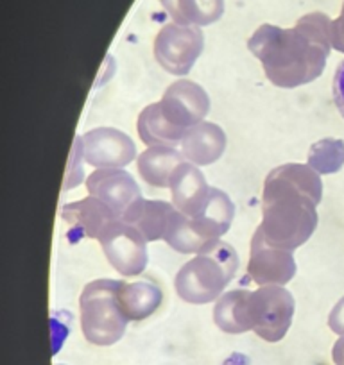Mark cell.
Here are the masks:
<instances>
[{
  "label": "cell",
  "instance_id": "1",
  "mask_svg": "<svg viewBox=\"0 0 344 365\" xmlns=\"http://www.w3.org/2000/svg\"><path fill=\"white\" fill-rule=\"evenodd\" d=\"M330 26L328 16L319 11L301 16L290 29L264 24L249 38L248 48L275 86H303L325 70L332 48Z\"/></svg>",
  "mask_w": 344,
  "mask_h": 365
},
{
  "label": "cell",
  "instance_id": "2",
  "mask_svg": "<svg viewBox=\"0 0 344 365\" xmlns=\"http://www.w3.org/2000/svg\"><path fill=\"white\" fill-rule=\"evenodd\" d=\"M323 181L310 165L285 163L273 168L262 192L260 231L269 245L285 251L301 247L318 227Z\"/></svg>",
  "mask_w": 344,
  "mask_h": 365
},
{
  "label": "cell",
  "instance_id": "3",
  "mask_svg": "<svg viewBox=\"0 0 344 365\" xmlns=\"http://www.w3.org/2000/svg\"><path fill=\"white\" fill-rule=\"evenodd\" d=\"M238 269V255L230 244L213 240L185 263L176 274L178 296L192 304H206L219 299Z\"/></svg>",
  "mask_w": 344,
  "mask_h": 365
},
{
  "label": "cell",
  "instance_id": "4",
  "mask_svg": "<svg viewBox=\"0 0 344 365\" xmlns=\"http://www.w3.org/2000/svg\"><path fill=\"white\" fill-rule=\"evenodd\" d=\"M121 282L96 279L81 292V329L84 339L96 346H111L126 333L129 319L118 299Z\"/></svg>",
  "mask_w": 344,
  "mask_h": 365
},
{
  "label": "cell",
  "instance_id": "5",
  "mask_svg": "<svg viewBox=\"0 0 344 365\" xmlns=\"http://www.w3.org/2000/svg\"><path fill=\"white\" fill-rule=\"evenodd\" d=\"M294 297L282 285H265L249 294L251 331L265 342H278L289 331L294 317Z\"/></svg>",
  "mask_w": 344,
  "mask_h": 365
},
{
  "label": "cell",
  "instance_id": "6",
  "mask_svg": "<svg viewBox=\"0 0 344 365\" xmlns=\"http://www.w3.org/2000/svg\"><path fill=\"white\" fill-rule=\"evenodd\" d=\"M205 48L201 27L167 24L154 38V58L165 72L187 76Z\"/></svg>",
  "mask_w": 344,
  "mask_h": 365
},
{
  "label": "cell",
  "instance_id": "7",
  "mask_svg": "<svg viewBox=\"0 0 344 365\" xmlns=\"http://www.w3.org/2000/svg\"><path fill=\"white\" fill-rule=\"evenodd\" d=\"M108 262L122 276H138L147 267V240L135 226L117 219L99 238Z\"/></svg>",
  "mask_w": 344,
  "mask_h": 365
},
{
  "label": "cell",
  "instance_id": "8",
  "mask_svg": "<svg viewBox=\"0 0 344 365\" xmlns=\"http://www.w3.org/2000/svg\"><path fill=\"white\" fill-rule=\"evenodd\" d=\"M160 108L172 125L187 131L205 120L210 111V97L194 81L180 79L165 90Z\"/></svg>",
  "mask_w": 344,
  "mask_h": 365
},
{
  "label": "cell",
  "instance_id": "9",
  "mask_svg": "<svg viewBox=\"0 0 344 365\" xmlns=\"http://www.w3.org/2000/svg\"><path fill=\"white\" fill-rule=\"evenodd\" d=\"M296 274L293 251L269 245L256 230L251 238V252L248 262V279L258 287L285 285Z\"/></svg>",
  "mask_w": 344,
  "mask_h": 365
},
{
  "label": "cell",
  "instance_id": "10",
  "mask_svg": "<svg viewBox=\"0 0 344 365\" xmlns=\"http://www.w3.org/2000/svg\"><path fill=\"white\" fill-rule=\"evenodd\" d=\"M83 154L96 168H122L136 158V145L118 129L97 128L83 136Z\"/></svg>",
  "mask_w": 344,
  "mask_h": 365
},
{
  "label": "cell",
  "instance_id": "11",
  "mask_svg": "<svg viewBox=\"0 0 344 365\" xmlns=\"http://www.w3.org/2000/svg\"><path fill=\"white\" fill-rule=\"evenodd\" d=\"M86 188L92 197L110 206L118 219L142 199V192L133 175L122 168H97L86 178Z\"/></svg>",
  "mask_w": 344,
  "mask_h": 365
},
{
  "label": "cell",
  "instance_id": "12",
  "mask_svg": "<svg viewBox=\"0 0 344 365\" xmlns=\"http://www.w3.org/2000/svg\"><path fill=\"white\" fill-rule=\"evenodd\" d=\"M168 188H171L174 208L191 219L198 215L210 194L205 174L199 170L198 165L191 163V161H183L178 165L171 178Z\"/></svg>",
  "mask_w": 344,
  "mask_h": 365
},
{
  "label": "cell",
  "instance_id": "13",
  "mask_svg": "<svg viewBox=\"0 0 344 365\" xmlns=\"http://www.w3.org/2000/svg\"><path fill=\"white\" fill-rule=\"evenodd\" d=\"M61 217L72 227V231H77L83 237L96 238V240H99L104 231L118 219L110 206L92 195L63 206Z\"/></svg>",
  "mask_w": 344,
  "mask_h": 365
},
{
  "label": "cell",
  "instance_id": "14",
  "mask_svg": "<svg viewBox=\"0 0 344 365\" xmlns=\"http://www.w3.org/2000/svg\"><path fill=\"white\" fill-rule=\"evenodd\" d=\"M181 154L194 165H212L226 150V135L213 122H199L187 129L180 143Z\"/></svg>",
  "mask_w": 344,
  "mask_h": 365
},
{
  "label": "cell",
  "instance_id": "15",
  "mask_svg": "<svg viewBox=\"0 0 344 365\" xmlns=\"http://www.w3.org/2000/svg\"><path fill=\"white\" fill-rule=\"evenodd\" d=\"M174 212H176V208L171 202L138 199L122 215V220L135 226L146 237L147 242L163 240L168 222H171V217Z\"/></svg>",
  "mask_w": 344,
  "mask_h": 365
},
{
  "label": "cell",
  "instance_id": "16",
  "mask_svg": "<svg viewBox=\"0 0 344 365\" xmlns=\"http://www.w3.org/2000/svg\"><path fill=\"white\" fill-rule=\"evenodd\" d=\"M233 215L235 205L231 202V199L219 188L210 187V194L205 205L199 210L198 215L192 217V220L208 240H219L223 235L230 231Z\"/></svg>",
  "mask_w": 344,
  "mask_h": 365
},
{
  "label": "cell",
  "instance_id": "17",
  "mask_svg": "<svg viewBox=\"0 0 344 365\" xmlns=\"http://www.w3.org/2000/svg\"><path fill=\"white\" fill-rule=\"evenodd\" d=\"M185 158L174 147H149L138 156V174L147 185L154 188L171 187V178Z\"/></svg>",
  "mask_w": 344,
  "mask_h": 365
},
{
  "label": "cell",
  "instance_id": "18",
  "mask_svg": "<svg viewBox=\"0 0 344 365\" xmlns=\"http://www.w3.org/2000/svg\"><path fill=\"white\" fill-rule=\"evenodd\" d=\"M136 129H138V136L142 142L149 147H174L176 149L181 143V138L187 131H181L176 125H172L171 122L165 118L163 111H161L160 103L149 104L143 108L142 113L138 115V122H136Z\"/></svg>",
  "mask_w": 344,
  "mask_h": 365
},
{
  "label": "cell",
  "instance_id": "19",
  "mask_svg": "<svg viewBox=\"0 0 344 365\" xmlns=\"http://www.w3.org/2000/svg\"><path fill=\"white\" fill-rule=\"evenodd\" d=\"M118 299L129 321H143L161 307L163 294L160 287L151 282H121Z\"/></svg>",
  "mask_w": 344,
  "mask_h": 365
},
{
  "label": "cell",
  "instance_id": "20",
  "mask_svg": "<svg viewBox=\"0 0 344 365\" xmlns=\"http://www.w3.org/2000/svg\"><path fill=\"white\" fill-rule=\"evenodd\" d=\"M249 290H231L217 299L213 308V322L224 333L241 335L251 331L249 321Z\"/></svg>",
  "mask_w": 344,
  "mask_h": 365
},
{
  "label": "cell",
  "instance_id": "21",
  "mask_svg": "<svg viewBox=\"0 0 344 365\" xmlns=\"http://www.w3.org/2000/svg\"><path fill=\"white\" fill-rule=\"evenodd\" d=\"M165 11L176 24L210 26L224 13V0H160Z\"/></svg>",
  "mask_w": 344,
  "mask_h": 365
},
{
  "label": "cell",
  "instance_id": "22",
  "mask_svg": "<svg viewBox=\"0 0 344 365\" xmlns=\"http://www.w3.org/2000/svg\"><path fill=\"white\" fill-rule=\"evenodd\" d=\"M165 242L167 245H171L174 251L185 252V255H191L206 247L208 244H212L213 240H208L201 231L198 230V226L194 224V220L191 217L183 215L181 212H174L171 217V222H168L167 233H165Z\"/></svg>",
  "mask_w": 344,
  "mask_h": 365
},
{
  "label": "cell",
  "instance_id": "23",
  "mask_svg": "<svg viewBox=\"0 0 344 365\" xmlns=\"http://www.w3.org/2000/svg\"><path fill=\"white\" fill-rule=\"evenodd\" d=\"M307 160L312 168L321 174H335L344 165V142L337 138H325L308 149Z\"/></svg>",
  "mask_w": 344,
  "mask_h": 365
},
{
  "label": "cell",
  "instance_id": "24",
  "mask_svg": "<svg viewBox=\"0 0 344 365\" xmlns=\"http://www.w3.org/2000/svg\"><path fill=\"white\" fill-rule=\"evenodd\" d=\"M332 91H333V103H335L340 117L344 118V61H340L339 66H337L335 76H333Z\"/></svg>",
  "mask_w": 344,
  "mask_h": 365
},
{
  "label": "cell",
  "instance_id": "25",
  "mask_svg": "<svg viewBox=\"0 0 344 365\" xmlns=\"http://www.w3.org/2000/svg\"><path fill=\"white\" fill-rule=\"evenodd\" d=\"M330 41L335 51L344 52V4L339 19H335L330 26Z\"/></svg>",
  "mask_w": 344,
  "mask_h": 365
},
{
  "label": "cell",
  "instance_id": "26",
  "mask_svg": "<svg viewBox=\"0 0 344 365\" xmlns=\"http://www.w3.org/2000/svg\"><path fill=\"white\" fill-rule=\"evenodd\" d=\"M328 326L333 333H337V335H344V297L333 307V310L330 312Z\"/></svg>",
  "mask_w": 344,
  "mask_h": 365
},
{
  "label": "cell",
  "instance_id": "27",
  "mask_svg": "<svg viewBox=\"0 0 344 365\" xmlns=\"http://www.w3.org/2000/svg\"><path fill=\"white\" fill-rule=\"evenodd\" d=\"M332 358L335 365H344V335L335 342L332 349Z\"/></svg>",
  "mask_w": 344,
  "mask_h": 365
}]
</instances>
